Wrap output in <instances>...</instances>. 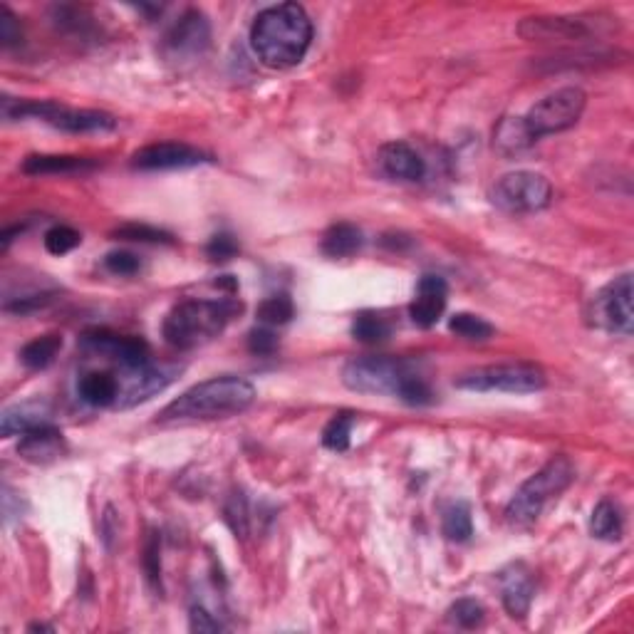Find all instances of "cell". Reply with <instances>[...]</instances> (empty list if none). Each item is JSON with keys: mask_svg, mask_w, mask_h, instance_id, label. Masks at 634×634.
Instances as JSON below:
<instances>
[{"mask_svg": "<svg viewBox=\"0 0 634 634\" xmlns=\"http://www.w3.org/2000/svg\"><path fill=\"white\" fill-rule=\"evenodd\" d=\"M313 43V20L298 3L270 5L258 13L251 28V45L263 65L288 70L303 60Z\"/></svg>", "mask_w": 634, "mask_h": 634, "instance_id": "6da1fadb", "label": "cell"}, {"mask_svg": "<svg viewBox=\"0 0 634 634\" xmlns=\"http://www.w3.org/2000/svg\"><path fill=\"white\" fill-rule=\"evenodd\" d=\"M342 382L352 392L384 394L397 397L412 407H426L434 402L429 382L412 360L397 357H357L342 370Z\"/></svg>", "mask_w": 634, "mask_h": 634, "instance_id": "7a4b0ae2", "label": "cell"}, {"mask_svg": "<svg viewBox=\"0 0 634 634\" xmlns=\"http://www.w3.org/2000/svg\"><path fill=\"white\" fill-rule=\"evenodd\" d=\"M253 402H256V387L248 379L226 374V377L206 379V382L186 389L159 414V422H199V419L233 417V414L246 412Z\"/></svg>", "mask_w": 634, "mask_h": 634, "instance_id": "3957f363", "label": "cell"}, {"mask_svg": "<svg viewBox=\"0 0 634 634\" xmlns=\"http://www.w3.org/2000/svg\"><path fill=\"white\" fill-rule=\"evenodd\" d=\"M241 310L243 305L233 295L216 300H184L166 315L161 332L176 350H194L216 340L228 322L241 315Z\"/></svg>", "mask_w": 634, "mask_h": 634, "instance_id": "277c9868", "label": "cell"}, {"mask_svg": "<svg viewBox=\"0 0 634 634\" xmlns=\"http://www.w3.org/2000/svg\"><path fill=\"white\" fill-rule=\"evenodd\" d=\"M575 466L568 456H555L535 476H530L526 483L516 491L506 508V518L511 526L528 528L538 521L543 508L553 498H558L565 488L573 483Z\"/></svg>", "mask_w": 634, "mask_h": 634, "instance_id": "5b68a950", "label": "cell"}, {"mask_svg": "<svg viewBox=\"0 0 634 634\" xmlns=\"http://www.w3.org/2000/svg\"><path fill=\"white\" fill-rule=\"evenodd\" d=\"M5 119H38L50 127L62 129L70 134H102L117 129V117L97 109H72L57 102H35V100H13L3 97Z\"/></svg>", "mask_w": 634, "mask_h": 634, "instance_id": "8992f818", "label": "cell"}, {"mask_svg": "<svg viewBox=\"0 0 634 634\" xmlns=\"http://www.w3.org/2000/svg\"><path fill=\"white\" fill-rule=\"evenodd\" d=\"M585 105L587 95L580 87H563V90L543 97L538 105L530 107L523 122H526L530 137L538 142L540 137H548V134H558L575 127L582 112H585Z\"/></svg>", "mask_w": 634, "mask_h": 634, "instance_id": "52a82bcc", "label": "cell"}, {"mask_svg": "<svg viewBox=\"0 0 634 634\" xmlns=\"http://www.w3.org/2000/svg\"><path fill=\"white\" fill-rule=\"evenodd\" d=\"M587 322L597 330L630 337L634 330L632 313V275L625 273L597 290L587 308Z\"/></svg>", "mask_w": 634, "mask_h": 634, "instance_id": "ba28073f", "label": "cell"}, {"mask_svg": "<svg viewBox=\"0 0 634 634\" xmlns=\"http://www.w3.org/2000/svg\"><path fill=\"white\" fill-rule=\"evenodd\" d=\"M456 387L469 392H506V394H530L545 387V374L535 365H491L478 367L461 374Z\"/></svg>", "mask_w": 634, "mask_h": 634, "instance_id": "9c48e42d", "label": "cell"}, {"mask_svg": "<svg viewBox=\"0 0 634 634\" xmlns=\"http://www.w3.org/2000/svg\"><path fill=\"white\" fill-rule=\"evenodd\" d=\"M553 199V186L535 171H513L501 176L491 191V201L506 213L543 211Z\"/></svg>", "mask_w": 634, "mask_h": 634, "instance_id": "30bf717a", "label": "cell"}, {"mask_svg": "<svg viewBox=\"0 0 634 634\" xmlns=\"http://www.w3.org/2000/svg\"><path fill=\"white\" fill-rule=\"evenodd\" d=\"M176 370H166V367H157L152 362L139 367H122V374H117L119 379V397L117 407L119 409H132L137 404L147 402L154 394L164 392L166 387L174 379Z\"/></svg>", "mask_w": 634, "mask_h": 634, "instance_id": "8fae6325", "label": "cell"}, {"mask_svg": "<svg viewBox=\"0 0 634 634\" xmlns=\"http://www.w3.org/2000/svg\"><path fill=\"white\" fill-rule=\"evenodd\" d=\"M211 157L201 149L184 142H159L139 149L132 157V166L139 171H174L209 164Z\"/></svg>", "mask_w": 634, "mask_h": 634, "instance_id": "7c38bea8", "label": "cell"}, {"mask_svg": "<svg viewBox=\"0 0 634 634\" xmlns=\"http://www.w3.org/2000/svg\"><path fill=\"white\" fill-rule=\"evenodd\" d=\"M85 350L117 360L122 367H139L149 362V345L142 337L114 335L107 330H92L82 335Z\"/></svg>", "mask_w": 634, "mask_h": 634, "instance_id": "4fadbf2b", "label": "cell"}, {"mask_svg": "<svg viewBox=\"0 0 634 634\" xmlns=\"http://www.w3.org/2000/svg\"><path fill=\"white\" fill-rule=\"evenodd\" d=\"M211 40V28L209 20L199 10H189V13L181 15L174 23V28L166 33L164 48L169 57H194L201 55L209 48Z\"/></svg>", "mask_w": 634, "mask_h": 634, "instance_id": "5bb4252c", "label": "cell"}, {"mask_svg": "<svg viewBox=\"0 0 634 634\" xmlns=\"http://www.w3.org/2000/svg\"><path fill=\"white\" fill-rule=\"evenodd\" d=\"M498 582H501V597H503V607H506V612L513 617V620H523V617L528 615L530 605H533V595H535L533 573H530L523 563H513L508 565L506 570H501Z\"/></svg>", "mask_w": 634, "mask_h": 634, "instance_id": "9a60e30c", "label": "cell"}, {"mask_svg": "<svg viewBox=\"0 0 634 634\" xmlns=\"http://www.w3.org/2000/svg\"><path fill=\"white\" fill-rule=\"evenodd\" d=\"M446 298H449V285L441 275H424L417 285V298L409 305V317L417 327H434L439 317L444 315Z\"/></svg>", "mask_w": 634, "mask_h": 634, "instance_id": "2e32d148", "label": "cell"}, {"mask_svg": "<svg viewBox=\"0 0 634 634\" xmlns=\"http://www.w3.org/2000/svg\"><path fill=\"white\" fill-rule=\"evenodd\" d=\"M18 454L30 464H48V461L60 459L65 454V439L62 431L53 422L40 424L30 429L28 434L20 436Z\"/></svg>", "mask_w": 634, "mask_h": 634, "instance_id": "e0dca14e", "label": "cell"}, {"mask_svg": "<svg viewBox=\"0 0 634 634\" xmlns=\"http://www.w3.org/2000/svg\"><path fill=\"white\" fill-rule=\"evenodd\" d=\"M379 166L389 179L397 181H422L426 174L424 159L419 157L417 149L409 147L407 142H389L379 149Z\"/></svg>", "mask_w": 634, "mask_h": 634, "instance_id": "ac0fdd59", "label": "cell"}, {"mask_svg": "<svg viewBox=\"0 0 634 634\" xmlns=\"http://www.w3.org/2000/svg\"><path fill=\"white\" fill-rule=\"evenodd\" d=\"M518 33L528 40H587L592 28L585 18H528Z\"/></svg>", "mask_w": 634, "mask_h": 634, "instance_id": "d6986e66", "label": "cell"}, {"mask_svg": "<svg viewBox=\"0 0 634 634\" xmlns=\"http://www.w3.org/2000/svg\"><path fill=\"white\" fill-rule=\"evenodd\" d=\"M50 422V414H48V407H43V404L38 402H23V404H13V407H8L3 412V417H0V434L5 436V439H10V436H23L28 434L30 429H35V426L40 424H48Z\"/></svg>", "mask_w": 634, "mask_h": 634, "instance_id": "ffe728a7", "label": "cell"}, {"mask_svg": "<svg viewBox=\"0 0 634 634\" xmlns=\"http://www.w3.org/2000/svg\"><path fill=\"white\" fill-rule=\"evenodd\" d=\"M77 392L90 407H117L119 379L112 372H87L82 374Z\"/></svg>", "mask_w": 634, "mask_h": 634, "instance_id": "44dd1931", "label": "cell"}, {"mask_svg": "<svg viewBox=\"0 0 634 634\" xmlns=\"http://www.w3.org/2000/svg\"><path fill=\"white\" fill-rule=\"evenodd\" d=\"M95 169V161L70 154H33L23 161V171L30 176L40 174H82Z\"/></svg>", "mask_w": 634, "mask_h": 634, "instance_id": "7402d4cb", "label": "cell"}, {"mask_svg": "<svg viewBox=\"0 0 634 634\" xmlns=\"http://www.w3.org/2000/svg\"><path fill=\"white\" fill-rule=\"evenodd\" d=\"M365 246V233L355 223H335L322 236V253L330 258H350Z\"/></svg>", "mask_w": 634, "mask_h": 634, "instance_id": "603a6c76", "label": "cell"}, {"mask_svg": "<svg viewBox=\"0 0 634 634\" xmlns=\"http://www.w3.org/2000/svg\"><path fill=\"white\" fill-rule=\"evenodd\" d=\"M533 144L535 139L528 134L523 117H506L496 127V132H493V147L501 154H506V157L526 152Z\"/></svg>", "mask_w": 634, "mask_h": 634, "instance_id": "cb8c5ba5", "label": "cell"}, {"mask_svg": "<svg viewBox=\"0 0 634 634\" xmlns=\"http://www.w3.org/2000/svg\"><path fill=\"white\" fill-rule=\"evenodd\" d=\"M622 530H625V518L617 503H612L610 498H602L595 508H592L590 516V533L597 540H607V543H615L622 538Z\"/></svg>", "mask_w": 634, "mask_h": 634, "instance_id": "d4e9b609", "label": "cell"}, {"mask_svg": "<svg viewBox=\"0 0 634 634\" xmlns=\"http://www.w3.org/2000/svg\"><path fill=\"white\" fill-rule=\"evenodd\" d=\"M62 350V337L60 335H43L35 337L33 342L20 350V360L30 370H45L48 365H53L57 352Z\"/></svg>", "mask_w": 634, "mask_h": 634, "instance_id": "484cf974", "label": "cell"}, {"mask_svg": "<svg viewBox=\"0 0 634 634\" xmlns=\"http://www.w3.org/2000/svg\"><path fill=\"white\" fill-rule=\"evenodd\" d=\"M352 337L357 342H365V345H379V342L392 337V325H389L387 317L365 310V313L357 315L355 322H352Z\"/></svg>", "mask_w": 634, "mask_h": 634, "instance_id": "4316f807", "label": "cell"}, {"mask_svg": "<svg viewBox=\"0 0 634 634\" xmlns=\"http://www.w3.org/2000/svg\"><path fill=\"white\" fill-rule=\"evenodd\" d=\"M444 535L454 543H466L474 535V521H471V508L466 503H454L444 513Z\"/></svg>", "mask_w": 634, "mask_h": 634, "instance_id": "83f0119b", "label": "cell"}, {"mask_svg": "<svg viewBox=\"0 0 634 634\" xmlns=\"http://www.w3.org/2000/svg\"><path fill=\"white\" fill-rule=\"evenodd\" d=\"M449 330L469 342H483L488 340V337H493L491 322L483 320L481 315H474V313H456L449 320Z\"/></svg>", "mask_w": 634, "mask_h": 634, "instance_id": "f1b7e54d", "label": "cell"}, {"mask_svg": "<svg viewBox=\"0 0 634 634\" xmlns=\"http://www.w3.org/2000/svg\"><path fill=\"white\" fill-rule=\"evenodd\" d=\"M352 426H355V417H352L350 412H342L337 414V417H332L330 424L322 431V444H325V449L335 451V454H342V451L350 449Z\"/></svg>", "mask_w": 634, "mask_h": 634, "instance_id": "f546056e", "label": "cell"}, {"mask_svg": "<svg viewBox=\"0 0 634 634\" xmlns=\"http://www.w3.org/2000/svg\"><path fill=\"white\" fill-rule=\"evenodd\" d=\"M295 315V305L290 300V295L280 293V295H270L265 298L261 305H258V320L263 322L265 327H278L285 325V322L293 320Z\"/></svg>", "mask_w": 634, "mask_h": 634, "instance_id": "4dcf8cb0", "label": "cell"}, {"mask_svg": "<svg viewBox=\"0 0 634 634\" xmlns=\"http://www.w3.org/2000/svg\"><path fill=\"white\" fill-rule=\"evenodd\" d=\"M446 615H449L451 625L461 627V630H476V627H481L486 610H483L481 602L464 597V600H456Z\"/></svg>", "mask_w": 634, "mask_h": 634, "instance_id": "1f68e13d", "label": "cell"}, {"mask_svg": "<svg viewBox=\"0 0 634 634\" xmlns=\"http://www.w3.org/2000/svg\"><path fill=\"white\" fill-rule=\"evenodd\" d=\"M114 238H122V241H139V243H171V233L159 231V228L147 226V223H127V226H119L114 231Z\"/></svg>", "mask_w": 634, "mask_h": 634, "instance_id": "d6a6232c", "label": "cell"}, {"mask_svg": "<svg viewBox=\"0 0 634 634\" xmlns=\"http://www.w3.org/2000/svg\"><path fill=\"white\" fill-rule=\"evenodd\" d=\"M82 243V236L70 226H53L48 233H45V248L53 256H65V253L75 251Z\"/></svg>", "mask_w": 634, "mask_h": 634, "instance_id": "836d02e7", "label": "cell"}, {"mask_svg": "<svg viewBox=\"0 0 634 634\" xmlns=\"http://www.w3.org/2000/svg\"><path fill=\"white\" fill-rule=\"evenodd\" d=\"M20 43H23V28H20L18 18L10 13L8 5H0V45L13 48Z\"/></svg>", "mask_w": 634, "mask_h": 634, "instance_id": "e575fe53", "label": "cell"}, {"mask_svg": "<svg viewBox=\"0 0 634 634\" xmlns=\"http://www.w3.org/2000/svg\"><path fill=\"white\" fill-rule=\"evenodd\" d=\"M236 253H238V241L231 236V233H216V236L209 241V246H206V256L218 263L231 261Z\"/></svg>", "mask_w": 634, "mask_h": 634, "instance_id": "d590c367", "label": "cell"}, {"mask_svg": "<svg viewBox=\"0 0 634 634\" xmlns=\"http://www.w3.org/2000/svg\"><path fill=\"white\" fill-rule=\"evenodd\" d=\"M248 350L258 357H268L278 350V335L270 327H256L248 335Z\"/></svg>", "mask_w": 634, "mask_h": 634, "instance_id": "8d00e7d4", "label": "cell"}, {"mask_svg": "<svg viewBox=\"0 0 634 634\" xmlns=\"http://www.w3.org/2000/svg\"><path fill=\"white\" fill-rule=\"evenodd\" d=\"M226 521L228 526L233 528V533L241 535V538L248 533V508H246V498H243L241 493H236V496L228 501Z\"/></svg>", "mask_w": 634, "mask_h": 634, "instance_id": "74e56055", "label": "cell"}, {"mask_svg": "<svg viewBox=\"0 0 634 634\" xmlns=\"http://www.w3.org/2000/svg\"><path fill=\"white\" fill-rule=\"evenodd\" d=\"M105 265H107L109 273H114V275H134L139 268H142L139 258L129 251L109 253V256L105 258Z\"/></svg>", "mask_w": 634, "mask_h": 634, "instance_id": "f35d334b", "label": "cell"}, {"mask_svg": "<svg viewBox=\"0 0 634 634\" xmlns=\"http://www.w3.org/2000/svg\"><path fill=\"white\" fill-rule=\"evenodd\" d=\"M144 570H147V578L154 587H159L161 580V558H159V538L157 533L149 535L147 548H144Z\"/></svg>", "mask_w": 634, "mask_h": 634, "instance_id": "ab89813d", "label": "cell"}, {"mask_svg": "<svg viewBox=\"0 0 634 634\" xmlns=\"http://www.w3.org/2000/svg\"><path fill=\"white\" fill-rule=\"evenodd\" d=\"M53 293H35V295H25V298H18L15 303H5V310L15 315H28L33 310L45 308V305L53 303Z\"/></svg>", "mask_w": 634, "mask_h": 634, "instance_id": "60d3db41", "label": "cell"}, {"mask_svg": "<svg viewBox=\"0 0 634 634\" xmlns=\"http://www.w3.org/2000/svg\"><path fill=\"white\" fill-rule=\"evenodd\" d=\"M191 630L194 632H221L223 625L204 607H194L191 610Z\"/></svg>", "mask_w": 634, "mask_h": 634, "instance_id": "b9f144b4", "label": "cell"}]
</instances>
